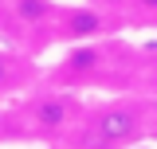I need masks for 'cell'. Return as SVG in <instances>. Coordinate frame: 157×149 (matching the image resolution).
I'll return each mask as SVG.
<instances>
[{"mask_svg":"<svg viewBox=\"0 0 157 149\" xmlns=\"http://www.w3.org/2000/svg\"><path fill=\"white\" fill-rule=\"evenodd\" d=\"M153 110L157 102L134 98V94L94 98V102H86L82 118L63 141L71 149H134L137 141H145Z\"/></svg>","mask_w":157,"mask_h":149,"instance_id":"1","label":"cell"},{"mask_svg":"<svg viewBox=\"0 0 157 149\" xmlns=\"http://www.w3.org/2000/svg\"><path fill=\"white\" fill-rule=\"evenodd\" d=\"M86 110V98L78 90H59V86H47V90H32L20 94L16 106H12V118H16V137H36V141H59L75 130V122Z\"/></svg>","mask_w":157,"mask_h":149,"instance_id":"2","label":"cell"},{"mask_svg":"<svg viewBox=\"0 0 157 149\" xmlns=\"http://www.w3.org/2000/svg\"><path fill=\"white\" fill-rule=\"evenodd\" d=\"M114 32V20L106 8H94V4H63L59 0L55 24H51V39L55 43H90V39H110Z\"/></svg>","mask_w":157,"mask_h":149,"instance_id":"3","label":"cell"},{"mask_svg":"<svg viewBox=\"0 0 157 149\" xmlns=\"http://www.w3.org/2000/svg\"><path fill=\"white\" fill-rule=\"evenodd\" d=\"M0 12L12 20L24 36H47L51 39V24H55L59 0H8Z\"/></svg>","mask_w":157,"mask_h":149,"instance_id":"4","label":"cell"},{"mask_svg":"<svg viewBox=\"0 0 157 149\" xmlns=\"http://www.w3.org/2000/svg\"><path fill=\"white\" fill-rule=\"evenodd\" d=\"M36 86V63L12 47H0V102H16Z\"/></svg>","mask_w":157,"mask_h":149,"instance_id":"5","label":"cell"},{"mask_svg":"<svg viewBox=\"0 0 157 149\" xmlns=\"http://www.w3.org/2000/svg\"><path fill=\"white\" fill-rule=\"evenodd\" d=\"M126 8H134V12H141V16L157 20V0H122Z\"/></svg>","mask_w":157,"mask_h":149,"instance_id":"6","label":"cell"},{"mask_svg":"<svg viewBox=\"0 0 157 149\" xmlns=\"http://www.w3.org/2000/svg\"><path fill=\"white\" fill-rule=\"evenodd\" d=\"M145 82H149V90L157 94V59H153V63H149V71H145Z\"/></svg>","mask_w":157,"mask_h":149,"instance_id":"7","label":"cell"},{"mask_svg":"<svg viewBox=\"0 0 157 149\" xmlns=\"http://www.w3.org/2000/svg\"><path fill=\"white\" fill-rule=\"evenodd\" d=\"M145 141H153V145H157V110H153V118H149V133H145Z\"/></svg>","mask_w":157,"mask_h":149,"instance_id":"8","label":"cell"},{"mask_svg":"<svg viewBox=\"0 0 157 149\" xmlns=\"http://www.w3.org/2000/svg\"><path fill=\"white\" fill-rule=\"evenodd\" d=\"M4 4H8V0H0V8H4Z\"/></svg>","mask_w":157,"mask_h":149,"instance_id":"9","label":"cell"},{"mask_svg":"<svg viewBox=\"0 0 157 149\" xmlns=\"http://www.w3.org/2000/svg\"><path fill=\"white\" fill-rule=\"evenodd\" d=\"M36 149H47V145H36Z\"/></svg>","mask_w":157,"mask_h":149,"instance_id":"10","label":"cell"}]
</instances>
